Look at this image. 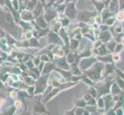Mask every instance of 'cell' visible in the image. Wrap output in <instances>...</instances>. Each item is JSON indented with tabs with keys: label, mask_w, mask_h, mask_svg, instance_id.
I'll use <instances>...</instances> for the list:
<instances>
[]
</instances>
